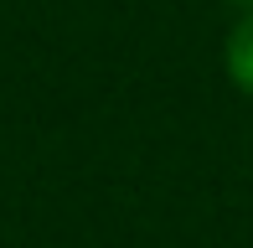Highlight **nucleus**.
<instances>
[{"label": "nucleus", "mask_w": 253, "mask_h": 248, "mask_svg": "<svg viewBox=\"0 0 253 248\" xmlns=\"http://www.w3.org/2000/svg\"><path fill=\"white\" fill-rule=\"evenodd\" d=\"M222 62H227V78H233L243 93H253V10L233 21L227 31V47H222Z\"/></svg>", "instance_id": "1"}, {"label": "nucleus", "mask_w": 253, "mask_h": 248, "mask_svg": "<svg viewBox=\"0 0 253 248\" xmlns=\"http://www.w3.org/2000/svg\"><path fill=\"white\" fill-rule=\"evenodd\" d=\"M227 5H238V10H253V0H227Z\"/></svg>", "instance_id": "2"}]
</instances>
